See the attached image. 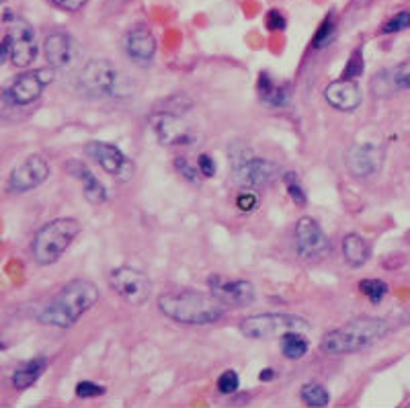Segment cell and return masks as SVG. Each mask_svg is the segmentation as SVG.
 Returning a JSON list of instances; mask_svg holds the SVG:
<instances>
[{"label":"cell","instance_id":"cell-1","mask_svg":"<svg viewBox=\"0 0 410 408\" xmlns=\"http://www.w3.org/2000/svg\"><path fill=\"white\" fill-rule=\"evenodd\" d=\"M158 310L179 324L205 326L224 318L226 304L219 302L214 293L179 289V291H167L158 298Z\"/></svg>","mask_w":410,"mask_h":408},{"label":"cell","instance_id":"cell-2","mask_svg":"<svg viewBox=\"0 0 410 408\" xmlns=\"http://www.w3.org/2000/svg\"><path fill=\"white\" fill-rule=\"evenodd\" d=\"M98 298L101 293L95 283L74 279L60 289V293H56L37 312V320L56 329H70L78 322L80 316H84L97 304Z\"/></svg>","mask_w":410,"mask_h":408},{"label":"cell","instance_id":"cell-3","mask_svg":"<svg viewBox=\"0 0 410 408\" xmlns=\"http://www.w3.org/2000/svg\"><path fill=\"white\" fill-rule=\"evenodd\" d=\"M390 331L384 320L380 318H353L347 324L338 326L335 331L326 333L320 340V349L326 355H347L357 353L361 349L371 347L380 338H384Z\"/></svg>","mask_w":410,"mask_h":408},{"label":"cell","instance_id":"cell-4","mask_svg":"<svg viewBox=\"0 0 410 408\" xmlns=\"http://www.w3.org/2000/svg\"><path fill=\"white\" fill-rule=\"evenodd\" d=\"M82 232V226L74 217H58L41 226L33 238V259L41 267L53 264Z\"/></svg>","mask_w":410,"mask_h":408},{"label":"cell","instance_id":"cell-5","mask_svg":"<svg viewBox=\"0 0 410 408\" xmlns=\"http://www.w3.org/2000/svg\"><path fill=\"white\" fill-rule=\"evenodd\" d=\"M37 58L35 31L29 21L17 15L4 17V39H2V62L11 60L15 66L25 68Z\"/></svg>","mask_w":410,"mask_h":408},{"label":"cell","instance_id":"cell-6","mask_svg":"<svg viewBox=\"0 0 410 408\" xmlns=\"http://www.w3.org/2000/svg\"><path fill=\"white\" fill-rule=\"evenodd\" d=\"M80 84L95 96H129L134 84L109 60H91L80 72Z\"/></svg>","mask_w":410,"mask_h":408},{"label":"cell","instance_id":"cell-7","mask_svg":"<svg viewBox=\"0 0 410 408\" xmlns=\"http://www.w3.org/2000/svg\"><path fill=\"white\" fill-rule=\"evenodd\" d=\"M241 333L248 338H275V336H283L288 333H310L312 324L302 318V316H293V314H255L248 316L241 322Z\"/></svg>","mask_w":410,"mask_h":408},{"label":"cell","instance_id":"cell-8","mask_svg":"<svg viewBox=\"0 0 410 408\" xmlns=\"http://www.w3.org/2000/svg\"><path fill=\"white\" fill-rule=\"evenodd\" d=\"M109 288L132 306H144L152 293L150 277L134 267H117L107 277Z\"/></svg>","mask_w":410,"mask_h":408},{"label":"cell","instance_id":"cell-9","mask_svg":"<svg viewBox=\"0 0 410 408\" xmlns=\"http://www.w3.org/2000/svg\"><path fill=\"white\" fill-rule=\"evenodd\" d=\"M295 250L300 259L318 263L331 253V241L314 217H300L295 224Z\"/></svg>","mask_w":410,"mask_h":408},{"label":"cell","instance_id":"cell-10","mask_svg":"<svg viewBox=\"0 0 410 408\" xmlns=\"http://www.w3.org/2000/svg\"><path fill=\"white\" fill-rule=\"evenodd\" d=\"M234 165V177L246 189H263L273 179L279 174V167L267 158H257V156H244V154H234L232 156Z\"/></svg>","mask_w":410,"mask_h":408},{"label":"cell","instance_id":"cell-11","mask_svg":"<svg viewBox=\"0 0 410 408\" xmlns=\"http://www.w3.org/2000/svg\"><path fill=\"white\" fill-rule=\"evenodd\" d=\"M53 70L56 68H41V70H35V72H25L21 76H17L11 87L4 91V96L8 103L17 105V107H27L31 103H35L44 89L48 87L49 82L53 80Z\"/></svg>","mask_w":410,"mask_h":408},{"label":"cell","instance_id":"cell-12","mask_svg":"<svg viewBox=\"0 0 410 408\" xmlns=\"http://www.w3.org/2000/svg\"><path fill=\"white\" fill-rule=\"evenodd\" d=\"M49 172L51 170H49L48 160L39 154H31L19 167L13 168L6 187L11 193H27L31 189H37L41 183L48 181Z\"/></svg>","mask_w":410,"mask_h":408},{"label":"cell","instance_id":"cell-13","mask_svg":"<svg viewBox=\"0 0 410 408\" xmlns=\"http://www.w3.org/2000/svg\"><path fill=\"white\" fill-rule=\"evenodd\" d=\"M210 291L226 306H250L255 302V286L244 279H228L224 275L207 277Z\"/></svg>","mask_w":410,"mask_h":408},{"label":"cell","instance_id":"cell-14","mask_svg":"<svg viewBox=\"0 0 410 408\" xmlns=\"http://www.w3.org/2000/svg\"><path fill=\"white\" fill-rule=\"evenodd\" d=\"M87 152H89V156H93V160L97 162L98 167L111 177L129 179L132 172H134V165L127 160V156L121 152L117 146L95 140V142L87 146Z\"/></svg>","mask_w":410,"mask_h":408},{"label":"cell","instance_id":"cell-15","mask_svg":"<svg viewBox=\"0 0 410 408\" xmlns=\"http://www.w3.org/2000/svg\"><path fill=\"white\" fill-rule=\"evenodd\" d=\"M152 129L158 142L165 146H187L193 144V129L172 113H158L152 117Z\"/></svg>","mask_w":410,"mask_h":408},{"label":"cell","instance_id":"cell-16","mask_svg":"<svg viewBox=\"0 0 410 408\" xmlns=\"http://www.w3.org/2000/svg\"><path fill=\"white\" fill-rule=\"evenodd\" d=\"M347 168L355 177H371L384 167V150L376 144H355L345 156Z\"/></svg>","mask_w":410,"mask_h":408},{"label":"cell","instance_id":"cell-17","mask_svg":"<svg viewBox=\"0 0 410 408\" xmlns=\"http://www.w3.org/2000/svg\"><path fill=\"white\" fill-rule=\"evenodd\" d=\"M44 56L48 60L49 68H56V70L68 68L76 58V42L72 39V35L64 31L49 33L44 42Z\"/></svg>","mask_w":410,"mask_h":408},{"label":"cell","instance_id":"cell-18","mask_svg":"<svg viewBox=\"0 0 410 408\" xmlns=\"http://www.w3.org/2000/svg\"><path fill=\"white\" fill-rule=\"evenodd\" d=\"M324 98L338 111H355L361 105V89L353 78H340L324 89Z\"/></svg>","mask_w":410,"mask_h":408},{"label":"cell","instance_id":"cell-19","mask_svg":"<svg viewBox=\"0 0 410 408\" xmlns=\"http://www.w3.org/2000/svg\"><path fill=\"white\" fill-rule=\"evenodd\" d=\"M123 49L125 53L140 66H146L152 62L156 53V39L150 31L146 29H134L125 35L123 39Z\"/></svg>","mask_w":410,"mask_h":408},{"label":"cell","instance_id":"cell-20","mask_svg":"<svg viewBox=\"0 0 410 408\" xmlns=\"http://www.w3.org/2000/svg\"><path fill=\"white\" fill-rule=\"evenodd\" d=\"M70 168L74 170L72 172L74 177L82 183L84 199H87L91 205H95V208L103 205V203L107 201V189L103 187V183L95 177V172H91L84 165H78V162H72Z\"/></svg>","mask_w":410,"mask_h":408},{"label":"cell","instance_id":"cell-21","mask_svg":"<svg viewBox=\"0 0 410 408\" xmlns=\"http://www.w3.org/2000/svg\"><path fill=\"white\" fill-rule=\"evenodd\" d=\"M371 255V246L369 242L363 238L361 234H349L342 241V259L347 261L349 267L359 269L369 261Z\"/></svg>","mask_w":410,"mask_h":408},{"label":"cell","instance_id":"cell-22","mask_svg":"<svg viewBox=\"0 0 410 408\" xmlns=\"http://www.w3.org/2000/svg\"><path fill=\"white\" fill-rule=\"evenodd\" d=\"M48 367V359L46 357H35V359L25 361L23 365H19L15 371H13V385L19 388V390H25L29 385H33L39 378L41 374L46 371Z\"/></svg>","mask_w":410,"mask_h":408},{"label":"cell","instance_id":"cell-23","mask_svg":"<svg viewBox=\"0 0 410 408\" xmlns=\"http://www.w3.org/2000/svg\"><path fill=\"white\" fill-rule=\"evenodd\" d=\"M259 95L271 107H286L290 101V89L288 84H277L269 72H261L259 76Z\"/></svg>","mask_w":410,"mask_h":408},{"label":"cell","instance_id":"cell-24","mask_svg":"<svg viewBox=\"0 0 410 408\" xmlns=\"http://www.w3.org/2000/svg\"><path fill=\"white\" fill-rule=\"evenodd\" d=\"M310 345L304 333H288L281 336V351L288 359H302L308 353Z\"/></svg>","mask_w":410,"mask_h":408},{"label":"cell","instance_id":"cell-25","mask_svg":"<svg viewBox=\"0 0 410 408\" xmlns=\"http://www.w3.org/2000/svg\"><path fill=\"white\" fill-rule=\"evenodd\" d=\"M300 398L314 408H322L331 404V394L322 384H306L300 390Z\"/></svg>","mask_w":410,"mask_h":408},{"label":"cell","instance_id":"cell-26","mask_svg":"<svg viewBox=\"0 0 410 408\" xmlns=\"http://www.w3.org/2000/svg\"><path fill=\"white\" fill-rule=\"evenodd\" d=\"M359 291L371 302V304H380L387 293V283L382 279H363L359 281Z\"/></svg>","mask_w":410,"mask_h":408},{"label":"cell","instance_id":"cell-27","mask_svg":"<svg viewBox=\"0 0 410 408\" xmlns=\"http://www.w3.org/2000/svg\"><path fill=\"white\" fill-rule=\"evenodd\" d=\"M283 183H286V187H288L291 201H293L295 205L304 208V205L308 203V197H306V191H304V187H302V183H300V179H297V174H295L293 170L283 172Z\"/></svg>","mask_w":410,"mask_h":408},{"label":"cell","instance_id":"cell-28","mask_svg":"<svg viewBox=\"0 0 410 408\" xmlns=\"http://www.w3.org/2000/svg\"><path fill=\"white\" fill-rule=\"evenodd\" d=\"M335 35H337V25L333 21V17H328L324 23L320 25V29L314 35V48H326L335 39Z\"/></svg>","mask_w":410,"mask_h":408},{"label":"cell","instance_id":"cell-29","mask_svg":"<svg viewBox=\"0 0 410 408\" xmlns=\"http://www.w3.org/2000/svg\"><path fill=\"white\" fill-rule=\"evenodd\" d=\"M390 78H392V87L394 89H398V91H410V62L398 64L392 70Z\"/></svg>","mask_w":410,"mask_h":408},{"label":"cell","instance_id":"cell-30","mask_svg":"<svg viewBox=\"0 0 410 408\" xmlns=\"http://www.w3.org/2000/svg\"><path fill=\"white\" fill-rule=\"evenodd\" d=\"M238 385H241V380H238V374L234 369H228L217 378V390L222 394H234L238 390Z\"/></svg>","mask_w":410,"mask_h":408},{"label":"cell","instance_id":"cell-31","mask_svg":"<svg viewBox=\"0 0 410 408\" xmlns=\"http://www.w3.org/2000/svg\"><path fill=\"white\" fill-rule=\"evenodd\" d=\"M410 27V13L409 11H402L398 13L396 17H392L384 27H382V33H396V31H404Z\"/></svg>","mask_w":410,"mask_h":408},{"label":"cell","instance_id":"cell-32","mask_svg":"<svg viewBox=\"0 0 410 408\" xmlns=\"http://www.w3.org/2000/svg\"><path fill=\"white\" fill-rule=\"evenodd\" d=\"M236 205H238V210L241 212H252V210H257V205H259V195L252 191V189H244V191L236 197Z\"/></svg>","mask_w":410,"mask_h":408},{"label":"cell","instance_id":"cell-33","mask_svg":"<svg viewBox=\"0 0 410 408\" xmlns=\"http://www.w3.org/2000/svg\"><path fill=\"white\" fill-rule=\"evenodd\" d=\"M174 168H177L189 183H199V172H197L199 167H193L187 158H183V156L177 158V160H174Z\"/></svg>","mask_w":410,"mask_h":408},{"label":"cell","instance_id":"cell-34","mask_svg":"<svg viewBox=\"0 0 410 408\" xmlns=\"http://www.w3.org/2000/svg\"><path fill=\"white\" fill-rule=\"evenodd\" d=\"M105 394V388L95 382H80L76 385V396L78 398H97Z\"/></svg>","mask_w":410,"mask_h":408},{"label":"cell","instance_id":"cell-35","mask_svg":"<svg viewBox=\"0 0 410 408\" xmlns=\"http://www.w3.org/2000/svg\"><path fill=\"white\" fill-rule=\"evenodd\" d=\"M363 72V58H359V51H355L342 72V78H357Z\"/></svg>","mask_w":410,"mask_h":408},{"label":"cell","instance_id":"cell-36","mask_svg":"<svg viewBox=\"0 0 410 408\" xmlns=\"http://www.w3.org/2000/svg\"><path fill=\"white\" fill-rule=\"evenodd\" d=\"M197 167H199V172L203 177H214L216 174V162L210 154H201L199 160H197Z\"/></svg>","mask_w":410,"mask_h":408},{"label":"cell","instance_id":"cell-37","mask_svg":"<svg viewBox=\"0 0 410 408\" xmlns=\"http://www.w3.org/2000/svg\"><path fill=\"white\" fill-rule=\"evenodd\" d=\"M267 27L271 31H283L286 29V17L279 11H269L267 13Z\"/></svg>","mask_w":410,"mask_h":408},{"label":"cell","instance_id":"cell-38","mask_svg":"<svg viewBox=\"0 0 410 408\" xmlns=\"http://www.w3.org/2000/svg\"><path fill=\"white\" fill-rule=\"evenodd\" d=\"M49 2H53L58 8H62V11H70V13H76V11H80L89 0H49Z\"/></svg>","mask_w":410,"mask_h":408},{"label":"cell","instance_id":"cell-39","mask_svg":"<svg viewBox=\"0 0 410 408\" xmlns=\"http://www.w3.org/2000/svg\"><path fill=\"white\" fill-rule=\"evenodd\" d=\"M273 376H275L273 369H265V371L259 374V380H261V382H269V380H273Z\"/></svg>","mask_w":410,"mask_h":408},{"label":"cell","instance_id":"cell-40","mask_svg":"<svg viewBox=\"0 0 410 408\" xmlns=\"http://www.w3.org/2000/svg\"><path fill=\"white\" fill-rule=\"evenodd\" d=\"M0 2H6V0H0Z\"/></svg>","mask_w":410,"mask_h":408}]
</instances>
